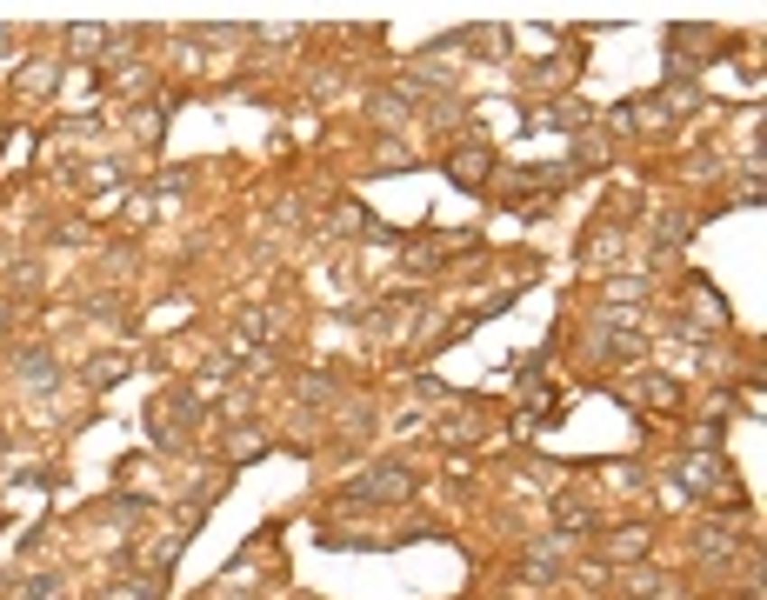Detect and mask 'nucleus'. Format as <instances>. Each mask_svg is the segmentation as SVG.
<instances>
[{
  "label": "nucleus",
  "instance_id": "f257e3e1",
  "mask_svg": "<svg viewBox=\"0 0 767 600\" xmlns=\"http://www.w3.org/2000/svg\"><path fill=\"white\" fill-rule=\"evenodd\" d=\"M407 494H414V474L407 467H374V474L354 480V501H407Z\"/></svg>",
  "mask_w": 767,
  "mask_h": 600
},
{
  "label": "nucleus",
  "instance_id": "f03ea898",
  "mask_svg": "<svg viewBox=\"0 0 767 600\" xmlns=\"http://www.w3.org/2000/svg\"><path fill=\"white\" fill-rule=\"evenodd\" d=\"M487 167H494L487 153H454V180H460V187H481V180H487Z\"/></svg>",
  "mask_w": 767,
  "mask_h": 600
}]
</instances>
